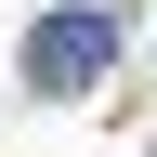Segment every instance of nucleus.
I'll list each match as a JSON object with an SVG mask.
<instances>
[{"label":"nucleus","instance_id":"nucleus-1","mask_svg":"<svg viewBox=\"0 0 157 157\" xmlns=\"http://www.w3.org/2000/svg\"><path fill=\"white\" fill-rule=\"evenodd\" d=\"M105 66H118V13H39L26 26V78L39 92H92Z\"/></svg>","mask_w":157,"mask_h":157}]
</instances>
